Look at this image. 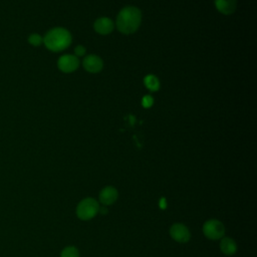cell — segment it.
<instances>
[{
  "mask_svg": "<svg viewBox=\"0 0 257 257\" xmlns=\"http://www.w3.org/2000/svg\"><path fill=\"white\" fill-rule=\"evenodd\" d=\"M203 233L210 240H219L225 235V226L217 219H210L204 223Z\"/></svg>",
  "mask_w": 257,
  "mask_h": 257,
  "instance_id": "277c9868",
  "label": "cell"
},
{
  "mask_svg": "<svg viewBox=\"0 0 257 257\" xmlns=\"http://www.w3.org/2000/svg\"><path fill=\"white\" fill-rule=\"evenodd\" d=\"M71 39V34L68 30L62 27H55L44 35L43 43L50 51L59 52L70 45Z\"/></svg>",
  "mask_w": 257,
  "mask_h": 257,
  "instance_id": "7a4b0ae2",
  "label": "cell"
},
{
  "mask_svg": "<svg viewBox=\"0 0 257 257\" xmlns=\"http://www.w3.org/2000/svg\"><path fill=\"white\" fill-rule=\"evenodd\" d=\"M82 65H83V67L86 71L91 72V73H96V72H99L102 69L103 62H102V60L99 56L94 55V54H90V55H87L83 59Z\"/></svg>",
  "mask_w": 257,
  "mask_h": 257,
  "instance_id": "52a82bcc",
  "label": "cell"
},
{
  "mask_svg": "<svg viewBox=\"0 0 257 257\" xmlns=\"http://www.w3.org/2000/svg\"><path fill=\"white\" fill-rule=\"evenodd\" d=\"M79 60L77 56L71 55V54H64L58 58L57 66L59 70L65 73L73 72L78 68Z\"/></svg>",
  "mask_w": 257,
  "mask_h": 257,
  "instance_id": "8992f818",
  "label": "cell"
},
{
  "mask_svg": "<svg viewBox=\"0 0 257 257\" xmlns=\"http://www.w3.org/2000/svg\"><path fill=\"white\" fill-rule=\"evenodd\" d=\"M142 22V12L139 8L127 6L122 8L116 17V27L123 34H132L138 30Z\"/></svg>",
  "mask_w": 257,
  "mask_h": 257,
  "instance_id": "6da1fadb",
  "label": "cell"
},
{
  "mask_svg": "<svg viewBox=\"0 0 257 257\" xmlns=\"http://www.w3.org/2000/svg\"><path fill=\"white\" fill-rule=\"evenodd\" d=\"M144 83H145L146 87L151 91H157L160 88V81H159L158 77L154 74H148L144 78Z\"/></svg>",
  "mask_w": 257,
  "mask_h": 257,
  "instance_id": "7c38bea8",
  "label": "cell"
},
{
  "mask_svg": "<svg viewBox=\"0 0 257 257\" xmlns=\"http://www.w3.org/2000/svg\"><path fill=\"white\" fill-rule=\"evenodd\" d=\"M118 197V193L117 190L114 187L111 186H107L104 187L98 195V200L102 205L108 206V205H112Z\"/></svg>",
  "mask_w": 257,
  "mask_h": 257,
  "instance_id": "ba28073f",
  "label": "cell"
},
{
  "mask_svg": "<svg viewBox=\"0 0 257 257\" xmlns=\"http://www.w3.org/2000/svg\"><path fill=\"white\" fill-rule=\"evenodd\" d=\"M220 249L225 255H234L237 251V244L234 239L224 236L220 241Z\"/></svg>",
  "mask_w": 257,
  "mask_h": 257,
  "instance_id": "8fae6325",
  "label": "cell"
},
{
  "mask_svg": "<svg viewBox=\"0 0 257 257\" xmlns=\"http://www.w3.org/2000/svg\"><path fill=\"white\" fill-rule=\"evenodd\" d=\"M93 28L97 33L101 35H106L113 30V22L108 17H100L95 20Z\"/></svg>",
  "mask_w": 257,
  "mask_h": 257,
  "instance_id": "9c48e42d",
  "label": "cell"
},
{
  "mask_svg": "<svg viewBox=\"0 0 257 257\" xmlns=\"http://www.w3.org/2000/svg\"><path fill=\"white\" fill-rule=\"evenodd\" d=\"M60 257H79V252L76 247L67 246L61 251Z\"/></svg>",
  "mask_w": 257,
  "mask_h": 257,
  "instance_id": "4fadbf2b",
  "label": "cell"
},
{
  "mask_svg": "<svg viewBox=\"0 0 257 257\" xmlns=\"http://www.w3.org/2000/svg\"><path fill=\"white\" fill-rule=\"evenodd\" d=\"M85 52H86L85 47L82 46V45H77V46L74 48L75 56H82V55L85 54Z\"/></svg>",
  "mask_w": 257,
  "mask_h": 257,
  "instance_id": "2e32d148",
  "label": "cell"
},
{
  "mask_svg": "<svg viewBox=\"0 0 257 257\" xmlns=\"http://www.w3.org/2000/svg\"><path fill=\"white\" fill-rule=\"evenodd\" d=\"M99 212L98 202L93 198H85L81 200L76 207V215L80 220L88 221L96 216Z\"/></svg>",
  "mask_w": 257,
  "mask_h": 257,
  "instance_id": "3957f363",
  "label": "cell"
},
{
  "mask_svg": "<svg viewBox=\"0 0 257 257\" xmlns=\"http://www.w3.org/2000/svg\"><path fill=\"white\" fill-rule=\"evenodd\" d=\"M28 42L33 46H39L43 42V38L37 33H32L28 36Z\"/></svg>",
  "mask_w": 257,
  "mask_h": 257,
  "instance_id": "5bb4252c",
  "label": "cell"
},
{
  "mask_svg": "<svg viewBox=\"0 0 257 257\" xmlns=\"http://www.w3.org/2000/svg\"><path fill=\"white\" fill-rule=\"evenodd\" d=\"M171 237L179 243H187L191 238L189 228L182 223H175L170 228Z\"/></svg>",
  "mask_w": 257,
  "mask_h": 257,
  "instance_id": "5b68a950",
  "label": "cell"
},
{
  "mask_svg": "<svg viewBox=\"0 0 257 257\" xmlns=\"http://www.w3.org/2000/svg\"><path fill=\"white\" fill-rule=\"evenodd\" d=\"M216 9L225 15H230L234 13L237 5L236 0H214Z\"/></svg>",
  "mask_w": 257,
  "mask_h": 257,
  "instance_id": "30bf717a",
  "label": "cell"
},
{
  "mask_svg": "<svg viewBox=\"0 0 257 257\" xmlns=\"http://www.w3.org/2000/svg\"><path fill=\"white\" fill-rule=\"evenodd\" d=\"M154 104V98L151 95H145L142 98V105L146 108L151 107Z\"/></svg>",
  "mask_w": 257,
  "mask_h": 257,
  "instance_id": "9a60e30c",
  "label": "cell"
}]
</instances>
